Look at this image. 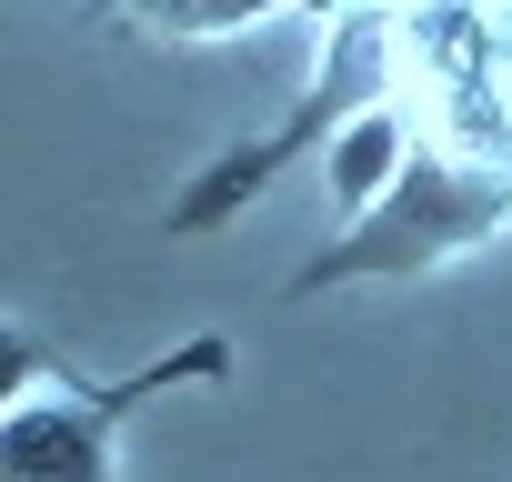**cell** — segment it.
I'll return each mask as SVG.
<instances>
[{"mask_svg": "<svg viewBox=\"0 0 512 482\" xmlns=\"http://www.w3.org/2000/svg\"><path fill=\"white\" fill-rule=\"evenodd\" d=\"M502 81H512V0H502Z\"/></svg>", "mask_w": 512, "mask_h": 482, "instance_id": "cell-4", "label": "cell"}, {"mask_svg": "<svg viewBox=\"0 0 512 482\" xmlns=\"http://www.w3.org/2000/svg\"><path fill=\"white\" fill-rule=\"evenodd\" d=\"M11 482H101V432L71 402L11 412Z\"/></svg>", "mask_w": 512, "mask_h": 482, "instance_id": "cell-1", "label": "cell"}, {"mask_svg": "<svg viewBox=\"0 0 512 482\" xmlns=\"http://www.w3.org/2000/svg\"><path fill=\"white\" fill-rule=\"evenodd\" d=\"M392 171H402V121H392V111H362V121L332 141V201H342V211H372V201L392 191Z\"/></svg>", "mask_w": 512, "mask_h": 482, "instance_id": "cell-2", "label": "cell"}, {"mask_svg": "<svg viewBox=\"0 0 512 482\" xmlns=\"http://www.w3.org/2000/svg\"><path fill=\"white\" fill-rule=\"evenodd\" d=\"M272 0H141V21L181 31V41H211V31H241V21H262Z\"/></svg>", "mask_w": 512, "mask_h": 482, "instance_id": "cell-3", "label": "cell"}]
</instances>
